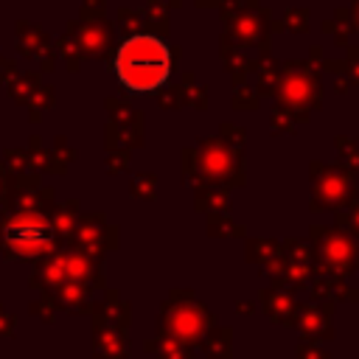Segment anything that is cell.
<instances>
[{"label":"cell","instance_id":"obj_1","mask_svg":"<svg viewBox=\"0 0 359 359\" xmlns=\"http://www.w3.org/2000/svg\"><path fill=\"white\" fill-rule=\"evenodd\" d=\"M115 76L132 93H154L171 73L168 45L154 34H132L115 50Z\"/></svg>","mask_w":359,"mask_h":359},{"label":"cell","instance_id":"obj_2","mask_svg":"<svg viewBox=\"0 0 359 359\" xmlns=\"http://www.w3.org/2000/svg\"><path fill=\"white\" fill-rule=\"evenodd\" d=\"M6 241L17 255H36L50 244V227L39 219H17L6 227Z\"/></svg>","mask_w":359,"mask_h":359}]
</instances>
